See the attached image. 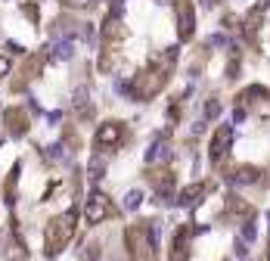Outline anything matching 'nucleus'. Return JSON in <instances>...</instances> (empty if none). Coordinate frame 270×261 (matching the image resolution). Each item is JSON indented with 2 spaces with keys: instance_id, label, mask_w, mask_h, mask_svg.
Masks as SVG:
<instances>
[{
  "instance_id": "7ed1b4c3",
  "label": "nucleus",
  "mask_w": 270,
  "mask_h": 261,
  "mask_svg": "<svg viewBox=\"0 0 270 261\" xmlns=\"http://www.w3.org/2000/svg\"><path fill=\"white\" fill-rule=\"evenodd\" d=\"M75 221H78V215H75V211H62V215H56L47 224V230H44V252L47 255H59L71 243V236H75Z\"/></svg>"
},
{
  "instance_id": "2eb2a0df",
  "label": "nucleus",
  "mask_w": 270,
  "mask_h": 261,
  "mask_svg": "<svg viewBox=\"0 0 270 261\" xmlns=\"http://www.w3.org/2000/svg\"><path fill=\"white\" fill-rule=\"evenodd\" d=\"M140 202H143V193H140V190H131V193L125 196V208H128V211L140 208Z\"/></svg>"
},
{
  "instance_id": "f8f14e48",
  "label": "nucleus",
  "mask_w": 270,
  "mask_h": 261,
  "mask_svg": "<svg viewBox=\"0 0 270 261\" xmlns=\"http://www.w3.org/2000/svg\"><path fill=\"white\" fill-rule=\"evenodd\" d=\"M128 34V28H125V22L118 19V16H106V22H103V37L112 44V41H121V37Z\"/></svg>"
},
{
  "instance_id": "9b49d317",
  "label": "nucleus",
  "mask_w": 270,
  "mask_h": 261,
  "mask_svg": "<svg viewBox=\"0 0 270 261\" xmlns=\"http://www.w3.org/2000/svg\"><path fill=\"white\" fill-rule=\"evenodd\" d=\"M211 190V183H189L186 190H180V196H177V205H196L205 193Z\"/></svg>"
},
{
  "instance_id": "1a4fd4ad",
  "label": "nucleus",
  "mask_w": 270,
  "mask_h": 261,
  "mask_svg": "<svg viewBox=\"0 0 270 261\" xmlns=\"http://www.w3.org/2000/svg\"><path fill=\"white\" fill-rule=\"evenodd\" d=\"M4 125H7V131H10L13 137H22V134L28 131V112L19 109V106L7 109V112H4Z\"/></svg>"
},
{
  "instance_id": "aec40b11",
  "label": "nucleus",
  "mask_w": 270,
  "mask_h": 261,
  "mask_svg": "<svg viewBox=\"0 0 270 261\" xmlns=\"http://www.w3.org/2000/svg\"><path fill=\"white\" fill-rule=\"evenodd\" d=\"M236 252H239V255H246V252H249V249H246V240H236Z\"/></svg>"
},
{
  "instance_id": "20e7f679",
  "label": "nucleus",
  "mask_w": 270,
  "mask_h": 261,
  "mask_svg": "<svg viewBox=\"0 0 270 261\" xmlns=\"http://www.w3.org/2000/svg\"><path fill=\"white\" fill-rule=\"evenodd\" d=\"M125 137H128V131H125L121 122H103L96 128L93 143H96V149H106V153H109V149H118L125 143Z\"/></svg>"
},
{
  "instance_id": "dca6fc26",
  "label": "nucleus",
  "mask_w": 270,
  "mask_h": 261,
  "mask_svg": "<svg viewBox=\"0 0 270 261\" xmlns=\"http://www.w3.org/2000/svg\"><path fill=\"white\" fill-rule=\"evenodd\" d=\"M93 4H96V0H62V7H68V10H87Z\"/></svg>"
},
{
  "instance_id": "6ab92c4d",
  "label": "nucleus",
  "mask_w": 270,
  "mask_h": 261,
  "mask_svg": "<svg viewBox=\"0 0 270 261\" xmlns=\"http://www.w3.org/2000/svg\"><path fill=\"white\" fill-rule=\"evenodd\" d=\"M7 72H10V59H7V56H0V78H4Z\"/></svg>"
},
{
  "instance_id": "ddd939ff",
  "label": "nucleus",
  "mask_w": 270,
  "mask_h": 261,
  "mask_svg": "<svg viewBox=\"0 0 270 261\" xmlns=\"http://www.w3.org/2000/svg\"><path fill=\"white\" fill-rule=\"evenodd\" d=\"M159 159H168V143H152V149L146 153V162H159Z\"/></svg>"
},
{
  "instance_id": "0eeeda50",
  "label": "nucleus",
  "mask_w": 270,
  "mask_h": 261,
  "mask_svg": "<svg viewBox=\"0 0 270 261\" xmlns=\"http://www.w3.org/2000/svg\"><path fill=\"white\" fill-rule=\"evenodd\" d=\"M230 143H233V128H230V125L217 128L214 137H211V146H208V159H211V165H220V162L227 159Z\"/></svg>"
},
{
  "instance_id": "9d476101",
  "label": "nucleus",
  "mask_w": 270,
  "mask_h": 261,
  "mask_svg": "<svg viewBox=\"0 0 270 261\" xmlns=\"http://www.w3.org/2000/svg\"><path fill=\"white\" fill-rule=\"evenodd\" d=\"M227 180L230 183H258L261 180V168H255V165H236V168H230Z\"/></svg>"
},
{
  "instance_id": "4be33fe9",
  "label": "nucleus",
  "mask_w": 270,
  "mask_h": 261,
  "mask_svg": "<svg viewBox=\"0 0 270 261\" xmlns=\"http://www.w3.org/2000/svg\"><path fill=\"white\" fill-rule=\"evenodd\" d=\"M93 261H96V258H93Z\"/></svg>"
},
{
  "instance_id": "4468645a",
  "label": "nucleus",
  "mask_w": 270,
  "mask_h": 261,
  "mask_svg": "<svg viewBox=\"0 0 270 261\" xmlns=\"http://www.w3.org/2000/svg\"><path fill=\"white\" fill-rule=\"evenodd\" d=\"M68 56H71V37H62L53 47V59H68Z\"/></svg>"
},
{
  "instance_id": "f257e3e1",
  "label": "nucleus",
  "mask_w": 270,
  "mask_h": 261,
  "mask_svg": "<svg viewBox=\"0 0 270 261\" xmlns=\"http://www.w3.org/2000/svg\"><path fill=\"white\" fill-rule=\"evenodd\" d=\"M174 59H177V50H168V53L156 56L149 68H143L140 75H134V81H131L125 90H128L134 100H152L156 93H162V87L168 84V72H171Z\"/></svg>"
},
{
  "instance_id": "a211bd4d",
  "label": "nucleus",
  "mask_w": 270,
  "mask_h": 261,
  "mask_svg": "<svg viewBox=\"0 0 270 261\" xmlns=\"http://www.w3.org/2000/svg\"><path fill=\"white\" fill-rule=\"evenodd\" d=\"M205 115H208V118H217V115H220V103H217V100H208V103H205Z\"/></svg>"
},
{
  "instance_id": "412c9836",
  "label": "nucleus",
  "mask_w": 270,
  "mask_h": 261,
  "mask_svg": "<svg viewBox=\"0 0 270 261\" xmlns=\"http://www.w3.org/2000/svg\"><path fill=\"white\" fill-rule=\"evenodd\" d=\"M202 4H208V7H214V4H220V0H202Z\"/></svg>"
},
{
  "instance_id": "39448f33",
  "label": "nucleus",
  "mask_w": 270,
  "mask_h": 261,
  "mask_svg": "<svg viewBox=\"0 0 270 261\" xmlns=\"http://www.w3.org/2000/svg\"><path fill=\"white\" fill-rule=\"evenodd\" d=\"M112 215H115V208H112V199L106 193H90L87 196V202H84V221L87 224H103Z\"/></svg>"
},
{
  "instance_id": "f3484780",
  "label": "nucleus",
  "mask_w": 270,
  "mask_h": 261,
  "mask_svg": "<svg viewBox=\"0 0 270 261\" xmlns=\"http://www.w3.org/2000/svg\"><path fill=\"white\" fill-rule=\"evenodd\" d=\"M255 236H258V230H255V224H252V218H249V221H242V240L255 243Z\"/></svg>"
},
{
  "instance_id": "f03ea898",
  "label": "nucleus",
  "mask_w": 270,
  "mask_h": 261,
  "mask_svg": "<svg viewBox=\"0 0 270 261\" xmlns=\"http://www.w3.org/2000/svg\"><path fill=\"white\" fill-rule=\"evenodd\" d=\"M156 236H159V227L156 221H137L125 230V243H128V252L134 261H159V252H156Z\"/></svg>"
},
{
  "instance_id": "423d86ee",
  "label": "nucleus",
  "mask_w": 270,
  "mask_h": 261,
  "mask_svg": "<svg viewBox=\"0 0 270 261\" xmlns=\"http://www.w3.org/2000/svg\"><path fill=\"white\" fill-rule=\"evenodd\" d=\"M174 13H177V37L189 41L192 31H196V10H192V0H174Z\"/></svg>"
},
{
  "instance_id": "6e6552de",
  "label": "nucleus",
  "mask_w": 270,
  "mask_h": 261,
  "mask_svg": "<svg viewBox=\"0 0 270 261\" xmlns=\"http://www.w3.org/2000/svg\"><path fill=\"white\" fill-rule=\"evenodd\" d=\"M146 177L152 180V186H156L159 202H171V193H174V174H171V168H152Z\"/></svg>"
}]
</instances>
